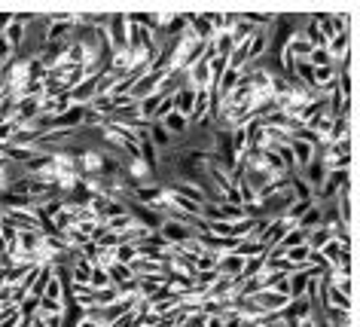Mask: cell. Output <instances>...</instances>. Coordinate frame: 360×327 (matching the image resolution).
I'll list each match as a JSON object with an SVG mask.
<instances>
[{
    "mask_svg": "<svg viewBox=\"0 0 360 327\" xmlns=\"http://www.w3.org/2000/svg\"><path fill=\"white\" fill-rule=\"evenodd\" d=\"M236 74H238L236 68H229V70H226V77H223V89H229L232 83H236Z\"/></svg>",
    "mask_w": 360,
    "mask_h": 327,
    "instance_id": "obj_6",
    "label": "cell"
},
{
    "mask_svg": "<svg viewBox=\"0 0 360 327\" xmlns=\"http://www.w3.org/2000/svg\"><path fill=\"white\" fill-rule=\"evenodd\" d=\"M171 101H174V111H177V113L186 116V113L193 111V104H195V92H193V89H180V92L171 98Z\"/></svg>",
    "mask_w": 360,
    "mask_h": 327,
    "instance_id": "obj_2",
    "label": "cell"
},
{
    "mask_svg": "<svg viewBox=\"0 0 360 327\" xmlns=\"http://www.w3.org/2000/svg\"><path fill=\"white\" fill-rule=\"evenodd\" d=\"M327 257H330V260H336V257H339V245H336V242H330V245H327Z\"/></svg>",
    "mask_w": 360,
    "mask_h": 327,
    "instance_id": "obj_7",
    "label": "cell"
},
{
    "mask_svg": "<svg viewBox=\"0 0 360 327\" xmlns=\"http://www.w3.org/2000/svg\"><path fill=\"white\" fill-rule=\"evenodd\" d=\"M186 327H205V315H195L193 321H186Z\"/></svg>",
    "mask_w": 360,
    "mask_h": 327,
    "instance_id": "obj_8",
    "label": "cell"
},
{
    "mask_svg": "<svg viewBox=\"0 0 360 327\" xmlns=\"http://www.w3.org/2000/svg\"><path fill=\"white\" fill-rule=\"evenodd\" d=\"M107 37L113 52H129V16H107Z\"/></svg>",
    "mask_w": 360,
    "mask_h": 327,
    "instance_id": "obj_1",
    "label": "cell"
},
{
    "mask_svg": "<svg viewBox=\"0 0 360 327\" xmlns=\"http://www.w3.org/2000/svg\"><path fill=\"white\" fill-rule=\"evenodd\" d=\"M168 141H171V135L165 132V125H153V147H168Z\"/></svg>",
    "mask_w": 360,
    "mask_h": 327,
    "instance_id": "obj_4",
    "label": "cell"
},
{
    "mask_svg": "<svg viewBox=\"0 0 360 327\" xmlns=\"http://www.w3.org/2000/svg\"><path fill=\"white\" fill-rule=\"evenodd\" d=\"M15 58V49H13V43L4 37V34H0V61H4V65H10V61Z\"/></svg>",
    "mask_w": 360,
    "mask_h": 327,
    "instance_id": "obj_5",
    "label": "cell"
},
{
    "mask_svg": "<svg viewBox=\"0 0 360 327\" xmlns=\"http://www.w3.org/2000/svg\"><path fill=\"white\" fill-rule=\"evenodd\" d=\"M162 125H165V132H168V135H171V132L177 135V132H184V129H186V116H184V113H177V111H171Z\"/></svg>",
    "mask_w": 360,
    "mask_h": 327,
    "instance_id": "obj_3",
    "label": "cell"
}]
</instances>
